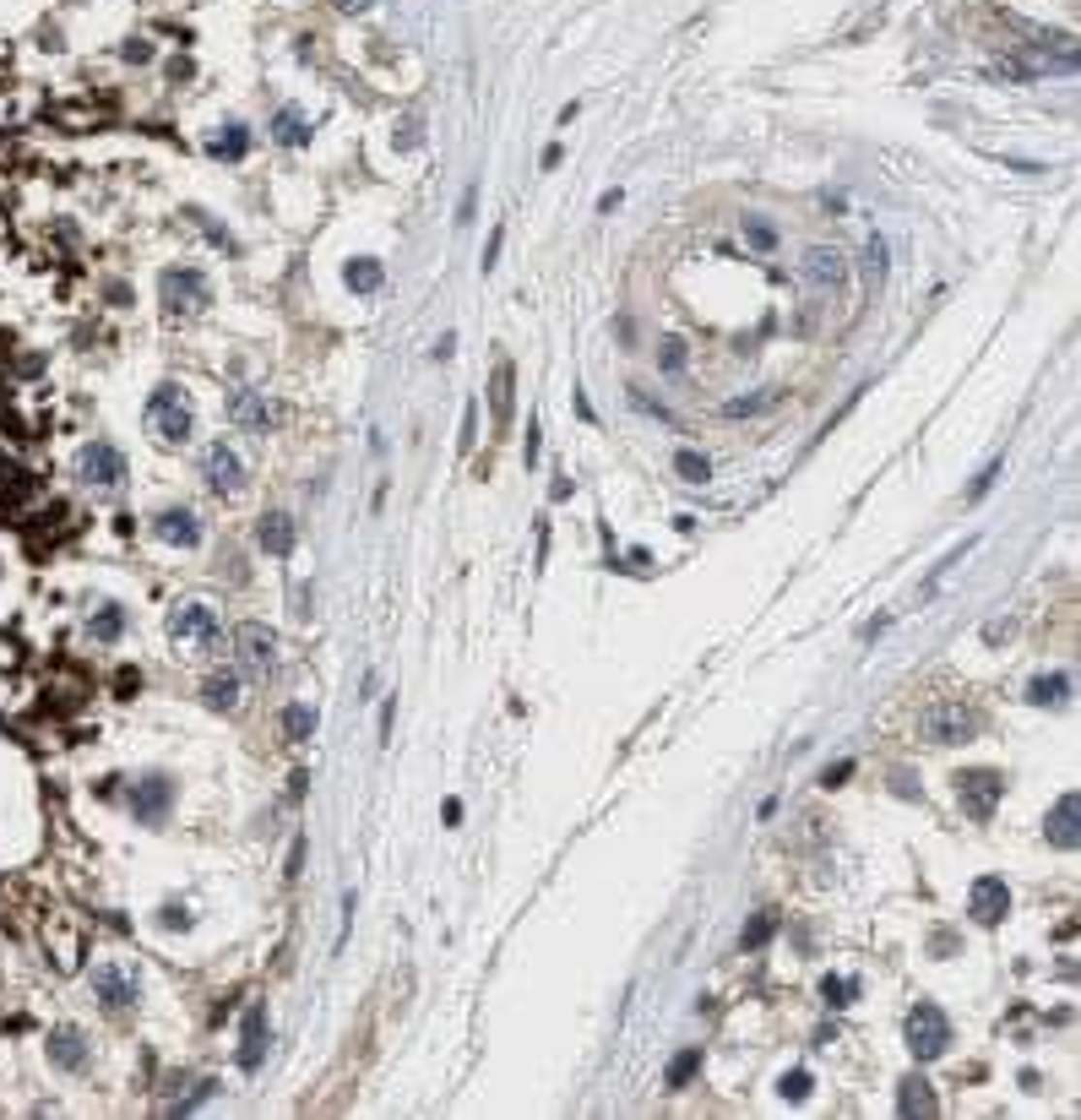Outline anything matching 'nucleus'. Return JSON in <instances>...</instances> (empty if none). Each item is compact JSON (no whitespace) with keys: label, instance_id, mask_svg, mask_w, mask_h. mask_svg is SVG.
Masks as SVG:
<instances>
[{"label":"nucleus","instance_id":"nucleus-42","mask_svg":"<svg viewBox=\"0 0 1081 1120\" xmlns=\"http://www.w3.org/2000/svg\"><path fill=\"white\" fill-rule=\"evenodd\" d=\"M392 719H397V702H386V707H381V746L392 740Z\"/></svg>","mask_w":1081,"mask_h":1120},{"label":"nucleus","instance_id":"nucleus-1","mask_svg":"<svg viewBox=\"0 0 1081 1120\" xmlns=\"http://www.w3.org/2000/svg\"><path fill=\"white\" fill-rule=\"evenodd\" d=\"M142 425H147V435L158 446H185L191 441V430H196V414H191V402H185V392L179 387H152V398H147V408H142Z\"/></svg>","mask_w":1081,"mask_h":1120},{"label":"nucleus","instance_id":"nucleus-49","mask_svg":"<svg viewBox=\"0 0 1081 1120\" xmlns=\"http://www.w3.org/2000/svg\"><path fill=\"white\" fill-rule=\"evenodd\" d=\"M300 865H304V838L294 844V854H288V876H300Z\"/></svg>","mask_w":1081,"mask_h":1120},{"label":"nucleus","instance_id":"nucleus-36","mask_svg":"<svg viewBox=\"0 0 1081 1120\" xmlns=\"http://www.w3.org/2000/svg\"><path fill=\"white\" fill-rule=\"evenodd\" d=\"M745 245L750 250H778V229L761 218H745Z\"/></svg>","mask_w":1081,"mask_h":1120},{"label":"nucleus","instance_id":"nucleus-3","mask_svg":"<svg viewBox=\"0 0 1081 1120\" xmlns=\"http://www.w3.org/2000/svg\"><path fill=\"white\" fill-rule=\"evenodd\" d=\"M907 1050H913V1061H940L951 1050V1017L935 1001H918L907 1011Z\"/></svg>","mask_w":1081,"mask_h":1120},{"label":"nucleus","instance_id":"nucleus-43","mask_svg":"<svg viewBox=\"0 0 1081 1120\" xmlns=\"http://www.w3.org/2000/svg\"><path fill=\"white\" fill-rule=\"evenodd\" d=\"M473 419H479V408L467 402V414H462V452H467V446H473Z\"/></svg>","mask_w":1081,"mask_h":1120},{"label":"nucleus","instance_id":"nucleus-38","mask_svg":"<svg viewBox=\"0 0 1081 1120\" xmlns=\"http://www.w3.org/2000/svg\"><path fill=\"white\" fill-rule=\"evenodd\" d=\"M1000 473H1005V463H1000V457H995V463H989V468H984V473H978V479H972V490H968V500H984V496H989V490H995V479H1000Z\"/></svg>","mask_w":1081,"mask_h":1120},{"label":"nucleus","instance_id":"nucleus-39","mask_svg":"<svg viewBox=\"0 0 1081 1120\" xmlns=\"http://www.w3.org/2000/svg\"><path fill=\"white\" fill-rule=\"evenodd\" d=\"M848 778H853V761H832V767L821 773V788H843Z\"/></svg>","mask_w":1081,"mask_h":1120},{"label":"nucleus","instance_id":"nucleus-19","mask_svg":"<svg viewBox=\"0 0 1081 1120\" xmlns=\"http://www.w3.org/2000/svg\"><path fill=\"white\" fill-rule=\"evenodd\" d=\"M49 1061H55L60 1072H82L87 1066V1039L77 1034V1028H55V1034H49Z\"/></svg>","mask_w":1081,"mask_h":1120},{"label":"nucleus","instance_id":"nucleus-26","mask_svg":"<svg viewBox=\"0 0 1081 1120\" xmlns=\"http://www.w3.org/2000/svg\"><path fill=\"white\" fill-rule=\"evenodd\" d=\"M310 734H315V707L310 702H288L283 707V740L300 746V740H310Z\"/></svg>","mask_w":1081,"mask_h":1120},{"label":"nucleus","instance_id":"nucleus-37","mask_svg":"<svg viewBox=\"0 0 1081 1120\" xmlns=\"http://www.w3.org/2000/svg\"><path fill=\"white\" fill-rule=\"evenodd\" d=\"M864 272H870V283H880V277H886V240H870V245H864Z\"/></svg>","mask_w":1081,"mask_h":1120},{"label":"nucleus","instance_id":"nucleus-29","mask_svg":"<svg viewBox=\"0 0 1081 1120\" xmlns=\"http://www.w3.org/2000/svg\"><path fill=\"white\" fill-rule=\"evenodd\" d=\"M772 936H778V913H772V909H761V913L750 919V925H745L740 946H745V952H761V946H767Z\"/></svg>","mask_w":1081,"mask_h":1120},{"label":"nucleus","instance_id":"nucleus-2","mask_svg":"<svg viewBox=\"0 0 1081 1120\" xmlns=\"http://www.w3.org/2000/svg\"><path fill=\"white\" fill-rule=\"evenodd\" d=\"M978 707H968L962 696H945V702H930L924 713H918V734L930 740V746H962V740H972L978 734Z\"/></svg>","mask_w":1081,"mask_h":1120},{"label":"nucleus","instance_id":"nucleus-40","mask_svg":"<svg viewBox=\"0 0 1081 1120\" xmlns=\"http://www.w3.org/2000/svg\"><path fill=\"white\" fill-rule=\"evenodd\" d=\"M500 245H506V229H494V235H490V245H484V272H490V267L500 262Z\"/></svg>","mask_w":1081,"mask_h":1120},{"label":"nucleus","instance_id":"nucleus-18","mask_svg":"<svg viewBox=\"0 0 1081 1120\" xmlns=\"http://www.w3.org/2000/svg\"><path fill=\"white\" fill-rule=\"evenodd\" d=\"M256 539H261V550H267V555L283 560V555H294L300 528H294V517H288V512H267V517H261V528H256Z\"/></svg>","mask_w":1081,"mask_h":1120},{"label":"nucleus","instance_id":"nucleus-12","mask_svg":"<svg viewBox=\"0 0 1081 1120\" xmlns=\"http://www.w3.org/2000/svg\"><path fill=\"white\" fill-rule=\"evenodd\" d=\"M234 653H239V664H245L250 675H267V669L277 664V631L261 621H245L234 631Z\"/></svg>","mask_w":1081,"mask_h":1120},{"label":"nucleus","instance_id":"nucleus-17","mask_svg":"<svg viewBox=\"0 0 1081 1120\" xmlns=\"http://www.w3.org/2000/svg\"><path fill=\"white\" fill-rule=\"evenodd\" d=\"M267 1044H272V1034H267V1011L261 1007H250V1017H245V1039H239V1072H261V1061H267Z\"/></svg>","mask_w":1081,"mask_h":1120},{"label":"nucleus","instance_id":"nucleus-24","mask_svg":"<svg viewBox=\"0 0 1081 1120\" xmlns=\"http://www.w3.org/2000/svg\"><path fill=\"white\" fill-rule=\"evenodd\" d=\"M245 152H250V131L239 120H229L218 137H212V158H229L234 164V158H245Z\"/></svg>","mask_w":1081,"mask_h":1120},{"label":"nucleus","instance_id":"nucleus-46","mask_svg":"<svg viewBox=\"0 0 1081 1120\" xmlns=\"http://www.w3.org/2000/svg\"><path fill=\"white\" fill-rule=\"evenodd\" d=\"M304 784H310V773H294V784H288V800H304Z\"/></svg>","mask_w":1081,"mask_h":1120},{"label":"nucleus","instance_id":"nucleus-23","mask_svg":"<svg viewBox=\"0 0 1081 1120\" xmlns=\"http://www.w3.org/2000/svg\"><path fill=\"white\" fill-rule=\"evenodd\" d=\"M1065 696H1070V675H1060V669H1054V675H1038L1033 686H1027V702L1033 707H1060Z\"/></svg>","mask_w":1081,"mask_h":1120},{"label":"nucleus","instance_id":"nucleus-20","mask_svg":"<svg viewBox=\"0 0 1081 1120\" xmlns=\"http://www.w3.org/2000/svg\"><path fill=\"white\" fill-rule=\"evenodd\" d=\"M511 387H517V370H511V360L494 365L490 375V414H494V430H511Z\"/></svg>","mask_w":1081,"mask_h":1120},{"label":"nucleus","instance_id":"nucleus-10","mask_svg":"<svg viewBox=\"0 0 1081 1120\" xmlns=\"http://www.w3.org/2000/svg\"><path fill=\"white\" fill-rule=\"evenodd\" d=\"M799 277H805L815 294H832V289H843V283H848V256H843V250H832V245H810V250H805V262H799Z\"/></svg>","mask_w":1081,"mask_h":1120},{"label":"nucleus","instance_id":"nucleus-45","mask_svg":"<svg viewBox=\"0 0 1081 1120\" xmlns=\"http://www.w3.org/2000/svg\"><path fill=\"white\" fill-rule=\"evenodd\" d=\"M452 354H457V333H446V337L435 343V360H452Z\"/></svg>","mask_w":1081,"mask_h":1120},{"label":"nucleus","instance_id":"nucleus-13","mask_svg":"<svg viewBox=\"0 0 1081 1120\" xmlns=\"http://www.w3.org/2000/svg\"><path fill=\"white\" fill-rule=\"evenodd\" d=\"M229 419H234L239 430H256V435H267V430L283 419V408H277L267 392H234V398H229Z\"/></svg>","mask_w":1081,"mask_h":1120},{"label":"nucleus","instance_id":"nucleus-11","mask_svg":"<svg viewBox=\"0 0 1081 1120\" xmlns=\"http://www.w3.org/2000/svg\"><path fill=\"white\" fill-rule=\"evenodd\" d=\"M968 913H972V925L995 930L1000 919L1011 913V886L1000 881V876H978V881L968 886Z\"/></svg>","mask_w":1081,"mask_h":1120},{"label":"nucleus","instance_id":"nucleus-31","mask_svg":"<svg viewBox=\"0 0 1081 1120\" xmlns=\"http://www.w3.org/2000/svg\"><path fill=\"white\" fill-rule=\"evenodd\" d=\"M853 996H859V979H848V974H826V979H821V1001L832 1011H843Z\"/></svg>","mask_w":1081,"mask_h":1120},{"label":"nucleus","instance_id":"nucleus-34","mask_svg":"<svg viewBox=\"0 0 1081 1120\" xmlns=\"http://www.w3.org/2000/svg\"><path fill=\"white\" fill-rule=\"evenodd\" d=\"M684 360H690L684 337H663V343H657V365H663L669 375H680V370H684Z\"/></svg>","mask_w":1081,"mask_h":1120},{"label":"nucleus","instance_id":"nucleus-4","mask_svg":"<svg viewBox=\"0 0 1081 1120\" xmlns=\"http://www.w3.org/2000/svg\"><path fill=\"white\" fill-rule=\"evenodd\" d=\"M158 300H164L169 316H202L207 304H212V283H207L196 267H169V272L158 277Z\"/></svg>","mask_w":1081,"mask_h":1120},{"label":"nucleus","instance_id":"nucleus-28","mask_svg":"<svg viewBox=\"0 0 1081 1120\" xmlns=\"http://www.w3.org/2000/svg\"><path fill=\"white\" fill-rule=\"evenodd\" d=\"M778 398H782L778 387L755 392V398H728V402H723V414H728V419H750V414H767V408H778Z\"/></svg>","mask_w":1081,"mask_h":1120},{"label":"nucleus","instance_id":"nucleus-44","mask_svg":"<svg viewBox=\"0 0 1081 1120\" xmlns=\"http://www.w3.org/2000/svg\"><path fill=\"white\" fill-rule=\"evenodd\" d=\"M560 158H565V147H560V142H549V147H544V169H560Z\"/></svg>","mask_w":1081,"mask_h":1120},{"label":"nucleus","instance_id":"nucleus-32","mask_svg":"<svg viewBox=\"0 0 1081 1120\" xmlns=\"http://www.w3.org/2000/svg\"><path fill=\"white\" fill-rule=\"evenodd\" d=\"M207 707H223V713H229V707H239V675H218V680H207Z\"/></svg>","mask_w":1081,"mask_h":1120},{"label":"nucleus","instance_id":"nucleus-27","mask_svg":"<svg viewBox=\"0 0 1081 1120\" xmlns=\"http://www.w3.org/2000/svg\"><path fill=\"white\" fill-rule=\"evenodd\" d=\"M674 473H680L684 485H707V479H712V463L696 452V446H680V452H674Z\"/></svg>","mask_w":1081,"mask_h":1120},{"label":"nucleus","instance_id":"nucleus-7","mask_svg":"<svg viewBox=\"0 0 1081 1120\" xmlns=\"http://www.w3.org/2000/svg\"><path fill=\"white\" fill-rule=\"evenodd\" d=\"M202 479L212 496H239L245 490V463H239V452L229 441H212L202 452Z\"/></svg>","mask_w":1081,"mask_h":1120},{"label":"nucleus","instance_id":"nucleus-14","mask_svg":"<svg viewBox=\"0 0 1081 1120\" xmlns=\"http://www.w3.org/2000/svg\"><path fill=\"white\" fill-rule=\"evenodd\" d=\"M169 805H175V784H169L164 773H147L131 788V811H137V821H147V827L169 816Z\"/></svg>","mask_w":1081,"mask_h":1120},{"label":"nucleus","instance_id":"nucleus-8","mask_svg":"<svg viewBox=\"0 0 1081 1120\" xmlns=\"http://www.w3.org/2000/svg\"><path fill=\"white\" fill-rule=\"evenodd\" d=\"M169 636H175V642H196V648H223V625L207 604L169 609Z\"/></svg>","mask_w":1081,"mask_h":1120},{"label":"nucleus","instance_id":"nucleus-5","mask_svg":"<svg viewBox=\"0 0 1081 1120\" xmlns=\"http://www.w3.org/2000/svg\"><path fill=\"white\" fill-rule=\"evenodd\" d=\"M1000 800H1005V778H1000L995 767H968V773L957 778V805H962V816L989 821Z\"/></svg>","mask_w":1081,"mask_h":1120},{"label":"nucleus","instance_id":"nucleus-15","mask_svg":"<svg viewBox=\"0 0 1081 1120\" xmlns=\"http://www.w3.org/2000/svg\"><path fill=\"white\" fill-rule=\"evenodd\" d=\"M1043 838H1049L1054 848H1076L1081 844V800L1076 794H1060V800L1049 805V821H1043Z\"/></svg>","mask_w":1081,"mask_h":1120},{"label":"nucleus","instance_id":"nucleus-35","mask_svg":"<svg viewBox=\"0 0 1081 1120\" xmlns=\"http://www.w3.org/2000/svg\"><path fill=\"white\" fill-rule=\"evenodd\" d=\"M810 1088H815V1077H810V1072H782V1082H778V1093L788 1099V1104H805Z\"/></svg>","mask_w":1081,"mask_h":1120},{"label":"nucleus","instance_id":"nucleus-25","mask_svg":"<svg viewBox=\"0 0 1081 1120\" xmlns=\"http://www.w3.org/2000/svg\"><path fill=\"white\" fill-rule=\"evenodd\" d=\"M696 1072H701V1044H690V1050H680V1055L669 1061V1072H663V1088H674V1093L690 1088V1077H696Z\"/></svg>","mask_w":1081,"mask_h":1120},{"label":"nucleus","instance_id":"nucleus-48","mask_svg":"<svg viewBox=\"0 0 1081 1120\" xmlns=\"http://www.w3.org/2000/svg\"><path fill=\"white\" fill-rule=\"evenodd\" d=\"M620 202H625V196H620V191H603V196H598V212H615Z\"/></svg>","mask_w":1081,"mask_h":1120},{"label":"nucleus","instance_id":"nucleus-30","mask_svg":"<svg viewBox=\"0 0 1081 1120\" xmlns=\"http://www.w3.org/2000/svg\"><path fill=\"white\" fill-rule=\"evenodd\" d=\"M381 262H370V256H359V262H348V289L354 294H375L381 289Z\"/></svg>","mask_w":1081,"mask_h":1120},{"label":"nucleus","instance_id":"nucleus-47","mask_svg":"<svg viewBox=\"0 0 1081 1120\" xmlns=\"http://www.w3.org/2000/svg\"><path fill=\"white\" fill-rule=\"evenodd\" d=\"M332 6H337V12H370L375 0H332Z\"/></svg>","mask_w":1081,"mask_h":1120},{"label":"nucleus","instance_id":"nucleus-9","mask_svg":"<svg viewBox=\"0 0 1081 1120\" xmlns=\"http://www.w3.org/2000/svg\"><path fill=\"white\" fill-rule=\"evenodd\" d=\"M93 996L104 1001L110 1011L137 1007V996H142L137 969H131V963H98V969H93Z\"/></svg>","mask_w":1081,"mask_h":1120},{"label":"nucleus","instance_id":"nucleus-6","mask_svg":"<svg viewBox=\"0 0 1081 1120\" xmlns=\"http://www.w3.org/2000/svg\"><path fill=\"white\" fill-rule=\"evenodd\" d=\"M77 479L93 490H120L125 485V452L110 441H87L77 452Z\"/></svg>","mask_w":1081,"mask_h":1120},{"label":"nucleus","instance_id":"nucleus-16","mask_svg":"<svg viewBox=\"0 0 1081 1120\" xmlns=\"http://www.w3.org/2000/svg\"><path fill=\"white\" fill-rule=\"evenodd\" d=\"M152 533L164 544H179V550H196L202 544V517L191 512V506H169V512L152 517Z\"/></svg>","mask_w":1081,"mask_h":1120},{"label":"nucleus","instance_id":"nucleus-21","mask_svg":"<svg viewBox=\"0 0 1081 1120\" xmlns=\"http://www.w3.org/2000/svg\"><path fill=\"white\" fill-rule=\"evenodd\" d=\"M897 1109H903L907 1120H913V1115H935V1109H940V1099H935V1088L913 1072V1077L897 1082Z\"/></svg>","mask_w":1081,"mask_h":1120},{"label":"nucleus","instance_id":"nucleus-41","mask_svg":"<svg viewBox=\"0 0 1081 1120\" xmlns=\"http://www.w3.org/2000/svg\"><path fill=\"white\" fill-rule=\"evenodd\" d=\"M473 208H479V191L467 185V191H462V202H457V223H467V218H473Z\"/></svg>","mask_w":1081,"mask_h":1120},{"label":"nucleus","instance_id":"nucleus-22","mask_svg":"<svg viewBox=\"0 0 1081 1120\" xmlns=\"http://www.w3.org/2000/svg\"><path fill=\"white\" fill-rule=\"evenodd\" d=\"M272 142L277 147H304V142H310V114L283 104V110L272 114Z\"/></svg>","mask_w":1081,"mask_h":1120},{"label":"nucleus","instance_id":"nucleus-33","mask_svg":"<svg viewBox=\"0 0 1081 1120\" xmlns=\"http://www.w3.org/2000/svg\"><path fill=\"white\" fill-rule=\"evenodd\" d=\"M87 631H93L98 642H114V636L125 631V615H120V609H114V604H104V609H98V615H93V625H87Z\"/></svg>","mask_w":1081,"mask_h":1120}]
</instances>
